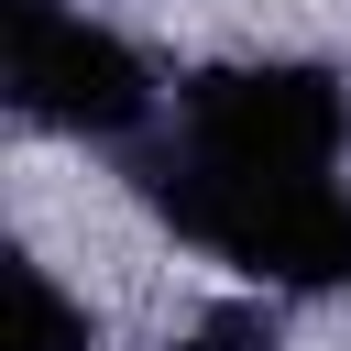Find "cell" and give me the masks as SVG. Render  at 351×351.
<instances>
[{
    "instance_id": "cell-5",
    "label": "cell",
    "mask_w": 351,
    "mask_h": 351,
    "mask_svg": "<svg viewBox=\"0 0 351 351\" xmlns=\"http://www.w3.org/2000/svg\"><path fill=\"white\" fill-rule=\"evenodd\" d=\"M176 351H274V318H263L252 296H230V307H208V318H197Z\"/></svg>"
},
{
    "instance_id": "cell-4",
    "label": "cell",
    "mask_w": 351,
    "mask_h": 351,
    "mask_svg": "<svg viewBox=\"0 0 351 351\" xmlns=\"http://www.w3.org/2000/svg\"><path fill=\"white\" fill-rule=\"evenodd\" d=\"M11 351H88V318L55 296L44 263H11Z\"/></svg>"
},
{
    "instance_id": "cell-2",
    "label": "cell",
    "mask_w": 351,
    "mask_h": 351,
    "mask_svg": "<svg viewBox=\"0 0 351 351\" xmlns=\"http://www.w3.org/2000/svg\"><path fill=\"white\" fill-rule=\"evenodd\" d=\"M0 77H11V110L44 121V132H77V143H121L154 121V77L121 33H99L88 11L66 0H0Z\"/></svg>"
},
{
    "instance_id": "cell-3",
    "label": "cell",
    "mask_w": 351,
    "mask_h": 351,
    "mask_svg": "<svg viewBox=\"0 0 351 351\" xmlns=\"http://www.w3.org/2000/svg\"><path fill=\"white\" fill-rule=\"evenodd\" d=\"M143 197L208 241L219 263L263 274V285H340L351 274V197L329 176L307 186H197V176H143Z\"/></svg>"
},
{
    "instance_id": "cell-1",
    "label": "cell",
    "mask_w": 351,
    "mask_h": 351,
    "mask_svg": "<svg viewBox=\"0 0 351 351\" xmlns=\"http://www.w3.org/2000/svg\"><path fill=\"white\" fill-rule=\"evenodd\" d=\"M340 165V88L318 66H219L176 99V132L143 143L132 176H208V186H307Z\"/></svg>"
}]
</instances>
